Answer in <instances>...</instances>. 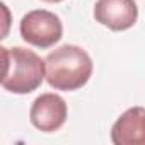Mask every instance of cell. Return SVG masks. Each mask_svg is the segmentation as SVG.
Masks as SVG:
<instances>
[{"mask_svg":"<svg viewBox=\"0 0 145 145\" xmlns=\"http://www.w3.org/2000/svg\"><path fill=\"white\" fill-rule=\"evenodd\" d=\"M46 82L55 91H77L84 87L94 70L89 53L75 44H63L44 58Z\"/></svg>","mask_w":145,"mask_h":145,"instance_id":"1","label":"cell"},{"mask_svg":"<svg viewBox=\"0 0 145 145\" xmlns=\"http://www.w3.org/2000/svg\"><path fill=\"white\" fill-rule=\"evenodd\" d=\"M0 50L4 58L2 87L5 91L12 94H29L43 84V79H46V65L38 53L21 46H2Z\"/></svg>","mask_w":145,"mask_h":145,"instance_id":"2","label":"cell"},{"mask_svg":"<svg viewBox=\"0 0 145 145\" xmlns=\"http://www.w3.org/2000/svg\"><path fill=\"white\" fill-rule=\"evenodd\" d=\"M19 31H21L22 39L27 44L46 50L61 39L63 26L56 14H53L50 10L36 9V10L27 12L21 19Z\"/></svg>","mask_w":145,"mask_h":145,"instance_id":"3","label":"cell"},{"mask_svg":"<svg viewBox=\"0 0 145 145\" xmlns=\"http://www.w3.org/2000/svg\"><path fill=\"white\" fill-rule=\"evenodd\" d=\"M67 114L68 109L65 99L55 92H44L33 101L29 120L34 128L44 133H53L65 125Z\"/></svg>","mask_w":145,"mask_h":145,"instance_id":"4","label":"cell"},{"mask_svg":"<svg viewBox=\"0 0 145 145\" xmlns=\"http://www.w3.org/2000/svg\"><path fill=\"white\" fill-rule=\"evenodd\" d=\"M138 9L133 0H97L94 19L111 31H126L135 26Z\"/></svg>","mask_w":145,"mask_h":145,"instance_id":"5","label":"cell"},{"mask_svg":"<svg viewBox=\"0 0 145 145\" xmlns=\"http://www.w3.org/2000/svg\"><path fill=\"white\" fill-rule=\"evenodd\" d=\"M114 145H145V108L126 109L111 128Z\"/></svg>","mask_w":145,"mask_h":145,"instance_id":"6","label":"cell"},{"mask_svg":"<svg viewBox=\"0 0 145 145\" xmlns=\"http://www.w3.org/2000/svg\"><path fill=\"white\" fill-rule=\"evenodd\" d=\"M46 4H58V2H63V0H43Z\"/></svg>","mask_w":145,"mask_h":145,"instance_id":"7","label":"cell"}]
</instances>
